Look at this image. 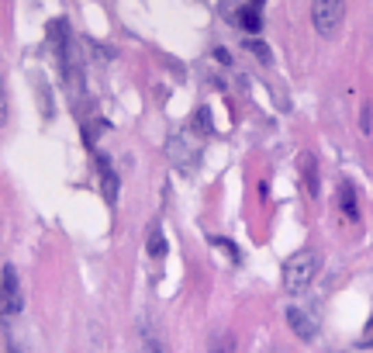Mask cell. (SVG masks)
Masks as SVG:
<instances>
[{"mask_svg": "<svg viewBox=\"0 0 373 353\" xmlns=\"http://www.w3.org/2000/svg\"><path fill=\"white\" fill-rule=\"evenodd\" d=\"M101 191H104L108 205H118V176H115V170L108 166V159H101Z\"/></svg>", "mask_w": 373, "mask_h": 353, "instance_id": "cell-7", "label": "cell"}, {"mask_svg": "<svg viewBox=\"0 0 373 353\" xmlns=\"http://www.w3.org/2000/svg\"><path fill=\"white\" fill-rule=\"evenodd\" d=\"M239 25H242V32H263V18H259V11H256V8L239 11Z\"/></svg>", "mask_w": 373, "mask_h": 353, "instance_id": "cell-9", "label": "cell"}, {"mask_svg": "<svg viewBox=\"0 0 373 353\" xmlns=\"http://www.w3.org/2000/svg\"><path fill=\"white\" fill-rule=\"evenodd\" d=\"M339 205H342V212H346L349 218H359V205H356V187H352L349 181H342V184H339Z\"/></svg>", "mask_w": 373, "mask_h": 353, "instance_id": "cell-8", "label": "cell"}, {"mask_svg": "<svg viewBox=\"0 0 373 353\" xmlns=\"http://www.w3.org/2000/svg\"><path fill=\"white\" fill-rule=\"evenodd\" d=\"M346 18V0H311V21L315 32L322 35H335V28Z\"/></svg>", "mask_w": 373, "mask_h": 353, "instance_id": "cell-2", "label": "cell"}, {"mask_svg": "<svg viewBox=\"0 0 373 353\" xmlns=\"http://www.w3.org/2000/svg\"><path fill=\"white\" fill-rule=\"evenodd\" d=\"M242 49H245V52H252V56H259V62H269V59H273L269 45H266V42H259V38H245V42H242Z\"/></svg>", "mask_w": 373, "mask_h": 353, "instance_id": "cell-10", "label": "cell"}, {"mask_svg": "<svg viewBox=\"0 0 373 353\" xmlns=\"http://www.w3.org/2000/svg\"><path fill=\"white\" fill-rule=\"evenodd\" d=\"M163 253H166V239H163L159 225H152L149 229V256H163Z\"/></svg>", "mask_w": 373, "mask_h": 353, "instance_id": "cell-11", "label": "cell"}, {"mask_svg": "<svg viewBox=\"0 0 373 353\" xmlns=\"http://www.w3.org/2000/svg\"><path fill=\"white\" fill-rule=\"evenodd\" d=\"M287 322H291V329H294L304 343H311V339L318 336V319H315L311 305H291V308H287Z\"/></svg>", "mask_w": 373, "mask_h": 353, "instance_id": "cell-5", "label": "cell"}, {"mask_svg": "<svg viewBox=\"0 0 373 353\" xmlns=\"http://www.w3.org/2000/svg\"><path fill=\"white\" fill-rule=\"evenodd\" d=\"M298 173H301V181H304L308 194L318 198L322 187H318V159H315V152H298Z\"/></svg>", "mask_w": 373, "mask_h": 353, "instance_id": "cell-6", "label": "cell"}, {"mask_svg": "<svg viewBox=\"0 0 373 353\" xmlns=\"http://www.w3.org/2000/svg\"><path fill=\"white\" fill-rule=\"evenodd\" d=\"M8 122V87H4V73H0V125Z\"/></svg>", "mask_w": 373, "mask_h": 353, "instance_id": "cell-13", "label": "cell"}, {"mask_svg": "<svg viewBox=\"0 0 373 353\" xmlns=\"http://www.w3.org/2000/svg\"><path fill=\"white\" fill-rule=\"evenodd\" d=\"M49 45L56 49V56H59V66L66 69V76L73 80V52H69V25H66V18H56V21H49Z\"/></svg>", "mask_w": 373, "mask_h": 353, "instance_id": "cell-3", "label": "cell"}, {"mask_svg": "<svg viewBox=\"0 0 373 353\" xmlns=\"http://www.w3.org/2000/svg\"><path fill=\"white\" fill-rule=\"evenodd\" d=\"M318 274V256L311 249H301L294 253L287 263H284V291L287 295H301Z\"/></svg>", "mask_w": 373, "mask_h": 353, "instance_id": "cell-1", "label": "cell"}, {"mask_svg": "<svg viewBox=\"0 0 373 353\" xmlns=\"http://www.w3.org/2000/svg\"><path fill=\"white\" fill-rule=\"evenodd\" d=\"M259 4H263V0H252V8H259Z\"/></svg>", "mask_w": 373, "mask_h": 353, "instance_id": "cell-17", "label": "cell"}, {"mask_svg": "<svg viewBox=\"0 0 373 353\" xmlns=\"http://www.w3.org/2000/svg\"><path fill=\"white\" fill-rule=\"evenodd\" d=\"M215 59H218L221 66H228V62H232V59H228V49H215Z\"/></svg>", "mask_w": 373, "mask_h": 353, "instance_id": "cell-15", "label": "cell"}, {"mask_svg": "<svg viewBox=\"0 0 373 353\" xmlns=\"http://www.w3.org/2000/svg\"><path fill=\"white\" fill-rule=\"evenodd\" d=\"M0 308H4L8 315H18L25 308L21 281H18V271L14 267H4V274H0Z\"/></svg>", "mask_w": 373, "mask_h": 353, "instance_id": "cell-4", "label": "cell"}, {"mask_svg": "<svg viewBox=\"0 0 373 353\" xmlns=\"http://www.w3.org/2000/svg\"><path fill=\"white\" fill-rule=\"evenodd\" d=\"M215 246H221V249H225V253H228L232 260H239V249H235V246H232L228 239H215Z\"/></svg>", "mask_w": 373, "mask_h": 353, "instance_id": "cell-14", "label": "cell"}, {"mask_svg": "<svg viewBox=\"0 0 373 353\" xmlns=\"http://www.w3.org/2000/svg\"><path fill=\"white\" fill-rule=\"evenodd\" d=\"M373 343V319H370V326H366V332H363V346H370Z\"/></svg>", "mask_w": 373, "mask_h": 353, "instance_id": "cell-16", "label": "cell"}, {"mask_svg": "<svg viewBox=\"0 0 373 353\" xmlns=\"http://www.w3.org/2000/svg\"><path fill=\"white\" fill-rule=\"evenodd\" d=\"M208 115H211L208 108H201V111L194 115V128H197L201 135H211V118H208Z\"/></svg>", "mask_w": 373, "mask_h": 353, "instance_id": "cell-12", "label": "cell"}]
</instances>
